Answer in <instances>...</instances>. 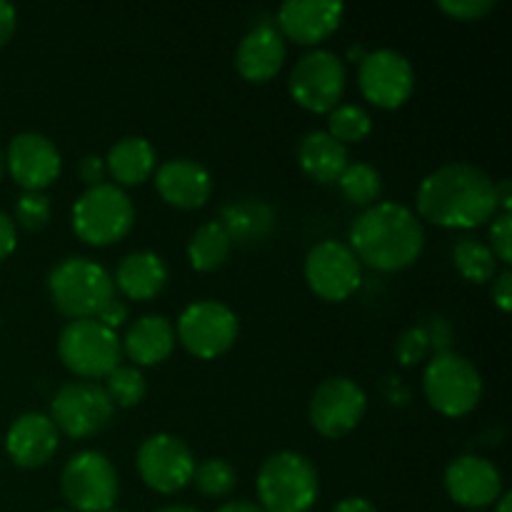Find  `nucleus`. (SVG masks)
Masks as SVG:
<instances>
[{
    "instance_id": "nucleus-22",
    "label": "nucleus",
    "mask_w": 512,
    "mask_h": 512,
    "mask_svg": "<svg viewBox=\"0 0 512 512\" xmlns=\"http://www.w3.org/2000/svg\"><path fill=\"white\" fill-rule=\"evenodd\" d=\"M175 343H178V338H175V328L168 318L143 315L130 325L125 338L120 340V348L135 365L153 368V365H160L173 355Z\"/></svg>"
},
{
    "instance_id": "nucleus-20",
    "label": "nucleus",
    "mask_w": 512,
    "mask_h": 512,
    "mask_svg": "<svg viewBox=\"0 0 512 512\" xmlns=\"http://www.w3.org/2000/svg\"><path fill=\"white\" fill-rule=\"evenodd\" d=\"M155 190L173 208L198 210L213 195V178L195 160L175 158L155 170Z\"/></svg>"
},
{
    "instance_id": "nucleus-12",
    "label": "nucleus",
    "mask_w": 512,
    "mask_h": 512,
    "mask_svg": "<svg viewBox=\"0 0 512 512\" xmlns=\"http://www.w3.org/2000/svg\"><path fill=\"white\" fill-rule=\"evenodd\" d=\"M305 283L318 298L343 303L363 283V265L340 240H323L305 255Z\"/></svg>"
},
{
    "instance_id": "nucleus-49",
    "label": "nucleus",
    "mask_w": 512,
    "mask_h": 512,
    "mask_svg": "<svg viewBox=\"0 0 512 512\" xmlns=\"http://www.w3.org/2000/svg\"><path fill=\"white\" fill-rule=\"evenodd\" d=\"M105 512H123V510H115V508H113V510H105Z\"/></svg>"
},
{
    "instance_id": "nucleus-25",
    "label": "nucleus",
    "mask_w": 512,
    "mask_h": 512,
    "mask_svg": "<svg viewBox=\"0 0 512 512\" xmlns=\"http://www.w3.org/2000/svg\"><path fill=\"white\" fill-rule=\"evenodd\" d=\"M155 165H158L155 148L140 135L120 138L105 158V168L113 175L118 188L120 185H143L155 173Z\"/></svg>"
},
{
    "instance_id": "nucleus-4",
    "label": "nucleus",
    "mask_w": 512,
    "mask_h": 512,
    "mask_svg": "<svg viewBox=\"0 0 512 512\" xmlns=\"http://www.w3.org/2000/svg\"><path fill=\"white\" fill-rule=\"evenodd\" d=\"M255 490L265 512H308L318 503V470L305 455L283 450L260 465Z\"/></svg>"
},
{
    "instance_id": "nucleus-28",
    "label": "nucleus",
    "mask_w": 512,
    "mask_h": 512,
    "mask_svg": "<svg viewBox=\"0 0 512 512\" xmlns=\"http://www.w3.org/2000/svg\"><path fill=\"white\" fill-rule=\"evenodd\" d=\"M338 185L348 203L365 205V208L375 205V200L383 193V178L368 163H350L338 178Z\"/></svg>"
},
{
    "instance_id": "nucleus-6",
    "label": "nucleus",
    "mask_w": 512,
    "mask_h": 512,
    "mask_svg": "<svg viewBox=\"0 0 512 512\" xmlns=\"http://www.w3.org/2000/svg\"><path fill=\"white\" fill-rule=\"evenodd\" d=\"M133 200L118 185L88 188L73 205V233L93 248H108L120 243L133 230Z\"/></svg>"
},
{
    "instance_id": "nucleus-5",
    "label": "nucleus",
    "mask_w": 512,
    "mask_h": 512,
    "mask_svg": "<svg viewBox=\"0 0 512 512\" xmlns=\"http://www.w3.org/2000/svg\"><path fill=\"white\" fill-rule=\"evenodd\" d=\"M423 393L430 408L445 418H463L483 398V378L465 355L440 350L423 375Z\"/></svg>"
},
{
    "instance_id": "nucleus-46",
    "label": "nucleus",
    "mask_w": 512,
    "mask_h": 512,
    "mask_svg": "<svg viewBox=\"0 0 512 512\" xmlns=\"http://www.w3.org/2000/svg\"><path fill=\"white\" fill-rule=\"evenodd\" d=\"M158 512H198V510L188 508V505H168V508H160Z\"/></svg>"
},
{
    "instance_id": "nucleus-15",
    "label": "nucleus",
    "mask_w": 512,
    "mask_h": 512,
    "mask_svg": "<svg viewBox=\"0 0 512 512\" xmlns=\"http://www.w3.org/2000/svg\"><path fill=\"white\" fill-rule=\"evenodd\" d=\"M368 410V395L355 380L328 378L315 388L310 398V425L318 430L323 438H343L353 433L365 418Z\"/></svg>"
},
{
    "instance_id": "nucleus-34",
    "label": "nucleus",
    "mask_w": 512,
    "mask_h": 512,
    "mask_svg": "<svg viewBox=\"0 0 512 512\" xmlns=\"http://www.w3.org/2000/svg\"><path fill=\"white\" fill-rule=\"evenodd\" d=\"M490 250H493L495 260L503 265L512 263V215L498 213L490 225Z\"/></svg>"
},
{
    "instance_id": "nucleus-38",
    "label": "nucleus",
    "mask_w": 512,
    "mask_h": 512,
    "mask_svg": "<svg viewBox=\"0 0 512 512\" xmlns=\"http://www.w3.org/2000/svg\"><path fill=\"white\" fill-rule=\"evenodd\" d=\"M493 303L498 305L503 313H510V310H512V273H510V270H503V273L495 275V280H493Z\"/></svg>"
},
{
    "instance_id": "nucleus-9",
    "label": "nucleus",
    "mask_w": 512,
    "mask_h": 512,
    "mask_svg": "<svg viewBox=\"0 0 512 512\" xmlns=\"http://www.w3.org/2000/svg\"><path fill=\"white\" fill-rule=\"evenodd\" d=\"M345 85H348L345 63L333 50L323 48L305 53L293 65L288 78V90L295 103L318 115H328L330 110L338 108Z\"/></svg>"
},
{
    "instance_id": "nucleus-27",
    "label": "nucleus",
    "mask_w": 512,
    "mask_h": 512,
    "mask_svg": "<svg viewBox=\"0 0 512 512\" xmlns=\"http://www.w3.org/2000/svg\"><path fill=\"white\" fill-rule=\"evenodd\" d=\"M453 265L465 280L475 285L490 283L498 275V260L493 250L475 238H460L453 248Z\"/></svg>"
},
{
    "instance_id": "nucleus-3",
    "label": "nucleus",
    "mask_w": 512,
    "mask_h": 512,
    "mask_svg": "<svg viewBox=\"0 0 512 512\" xmlns=\"http://www.w3.org/2000/svg\"><path fill=\"white\" fill-rule=\"evenodd\" d=\"M48 293L55 310L70 320H93L115 298L113 275L95 260L75 255L50 270Z\"/></svg>"
},
{
    "instance_id": "nucleus-32",
    "label": "nucleus",
    "mask_w": 512,
    "mask_h": 512,
    "mask_svg": "<svg viewBox=\"0 0 512 512\" xmlns=\"http://www.w3.org/2000/svg\"><path fill=\"white\" fill-rule=\"evenodd\" d=\"M50 198L43 193H23L18 205H15V225L25 230V233H38L48 225L50 220Z\"/></svg>"
},
{
    "instance_id": "nucleus-30",
    "label": "nucleus",
    "mask_w": 512,
    "mask_h": 512,
    "mask_svg": "<svg viewBox=\"0 0 512 512\" xmlns=\"http://www.w3.org/2000/svg\"><path fill=\"white\" fill-rule=\"evenodd\" d=\"M370 130H373V118L360 105H338L328 113V130L325 133L338 143H360V140L368 138Z\"/></svg>"
},
{
    "instance_id": "nucleus-10",
    "label": "nucleus",
    "mask_w": 512,
    "mask_h": 512,
    "mask_svg": "<svg viewBox=\"0 0 512 512\" xmlns=\"http://www.w3.org/2000/svg\"><path fill=\"white\" fill-rule=\"evenodd\" d=\"M240 333L238 315L218 300H198L180 313L175 338L190 355L215 360L228 353Z\"/></svg>"
},
{
    "instance_id": "nucleus-1",
    "label": "nucleus",
    "mask_w": 512,
    "mask_h": 512,
    "mask_svg": "<svg viewBox=\"0 0 512 512\" xmlns=\"http://www.w3.org/2000/svg\"><path fill=\"white\" fill-rule=\"evenodd\" d=\"M415 208L420 218L438 228H480L498 215L495 183L475 165H443L420 183Z\"/></svg>"
},
{
    "instance_id": "nucleus-18",
    "label": "nucleus",
    "mask_w": 512,
    "mask_h": 512,
    "mask_svg": "<svg viewBox=\"0 0 512 512\" xmlns=\"http://www.w3.org/2000/svg\"><path fill=\"white\" fill-rule=\"evenodd\" d=\"M445 490L458 505L470 510L488 508L503 495V478L490 460L460 455L445 470Z\"/></svg>"
},
{
    "instance_id": "nucleus-13",
    "label": "nucleus",
    "mask_w": 512,
    "mask_h": 512,
    "mask_svg": "<svg viewBox=\"0 0 512 512\" xmlns=\"http://www.w3.org/2000/svg\"><path fill=\"white\" fill-rule=\"evenodd\" d=\"M360 93L368 103L383 110H398L413 98L415 73L403 53L390 48L365 53L358 68Z\"/></svg>"
},
{
    "instance_id": "nucleus-37",
    "label": "nucleus",
    "mask_w": 512,
    "mask_h": 512,
    "mask_svg": "<svg viewBox=\"0 0 512 512\" xmlns=\"http://www.w3.org/2000/svg\"><path fill=\"white\" fill-rule=\"evenodd\" d=\"M105 173H108V168H105V160L98 158V155H85V158L80 160L78 175H80V180L88 185V188L103 185Z\"/></svg>"
},
{
    "instance_id": "nucleus-47",
    "label": "nucleus",
    "mask_w": 512,
    "mask_h": 512,
    "mask_svg": "<svg viewBox=\"0 0 512 512\" xmlns=\"http://www.w3.org/2000/svg\"><path fill=\"white\" fill-rule=\"evenodd\" d=\"M3 175H5V153L0 150V180H3Z\"/></svg>"
},
{
    "instance_id": "nucleus-14",
    "label": "nucleus",
    "mask_w": 512,
    "mask_h": 512,
    "mask_svg": "<svg viewBox=\"0 0 512 512\" xmlns=\"http://www.w3.org/2000/svg\"><path fill=\"white\" fill-rule=\"evenodd\" d=\"M135 465H138L140 480L150 490L160 495H173L180 493L193 478L195 458L193 450L180 438L170 433H155L140 443Z\"/></svg>"
},
{
    "instance_id": "nucleus-43",
    "label": "nucleus",
    "mask_w": 512,
    "mask_h": 512,
    "mask_svg": "<svg viewBox=\"0 0 512 512\" xmlns=\"http://www.w3.org/2000/svg\"><path fill=\"white\" fill-rule=\"evenodd\" d=\"M218 512H265L260 505L248 503V500H233V503H225Z\"/></svg>"
},
{
    "instance_id": "nucleus-8",
    "label": "nucleus",
    "mask_w": 512,
    "mask_h": 512,
    "mask_svg": "<svg viewBox=\"0 0 512 512\" xmlns=\"http://www.w3.org/2000/svg\"><path fill=\"white\" fill-rule=\"evenodd\" d=\"M60 493L73 512L113 510L120 493L118 470L98 450H80L60 473Z\"/></svg>"
},
{
    "instance_id": "nucleus-39",
    "label": "nucleus",
    "mask_w": 512,
    "mask_h": 512,
    "mask_svg": "<svg viewBox=\"0 0 512 512\" xmlns=\"http://www.w3.org/2000/svg\"><path fill=\"white\" fill-rule=\"evenodd\" d=\"M15 245H18V233H15L13 218L0 210V263L13 255Z\"/></svg>"
},
{
    "instance_id": "nucleus-23",
    "label": "nucleus",
    "mask_w": 512,
    "mask_h": 512,
    "mask_svg": "<svg viewBox=\"0 0 512 512\" xmlns=\"http://www.w3.org/2000/svg\"><path fill=\"white\" fill-rule=\"evenodd\" d=\"M113 285L125 295L128 300H145L158 298L168 285V268H165L163 258L150 250H138V253L125 255L115 268Z\"/></svg>"
},
{
    "instance_id": "nucleus-29",
    "label": "nucleus",
    "mask_w": 512,
    "mask_h": 512,
    "mask_svg": "<svg viewBox=\"0 0 512 512\" xmlns=\"http://www.w3.org/2000/svg\"><path fill=\"white\" fill-rule=\"evenodd\" d=\"M103 388L115 408H135L148 395V380H145L143 370L135 368V365H118L105 378Z\"/></svg>"
},
{
    "instance_id": "nucleus-45",
    "label": "nucleus",
    "mask_w": 512,
    "mask_h": 512,
    "mask_svg": "<svg viewBox=\"0 0 512 512\" xmlns=\"http://www.w3.org/2000/svg\"><path fill=\"white\" fill-rule=\"evenodd\" d=\"M348 58H350V60H355V63H360V60L365 58V50L360 48V45H355V48H350V50H348Z\"/></svg>"
},
{
    "instance_id": "nucleus-26",
    "label": "nucleus",
    "mask_w": 512,
    "mask_h": 512,
    "mask_svg": "<svg viewBox=\"0 0 512 512\" xmlns=\"http://www.w3.org/2000/svg\"><path fill=\"white\" fill-rule=\"evenodd\" d=\"M230 248H233V238L223 223H205L190 235L188 243V260L198 273H213L220 265L228 260Z\"/></svg>"
},
{
    "instance_id": "nucleus-24",
    "label": "nucleus",
    "mask_w": 512,
    "mask_h": 512,
    "mask_svg": "<svg viewBox=\"0 0 512 512\" xmlns=\"http://www.w3.org/2000/svg\"><path fill=\"white\" fill-rule=\"evenodd\" d=\"M298 163L300 170L315 183H338L343 170L350 165L348 148L335 138H330L325 130H313V133L300 140Z\"/></svg>"
},
{
    "instance_id": "nucleus-7",
    "label": "nucleus",
    "mask_w": 512,
    "mask_h": 512,
    "mask_svg": "<svg viewBox=\"0 0 512 512\" xmlns=\"http://www.w3.org/2000/svg\"><path fill=\"white\" fill-rule=\"evenodd\" d=\"M58 355L70 373L95 383L118 368L123 348L118 333L98 320H70L58 338Z\"/></svg>"
},
{
    "instance_id": "nucleus-16",
    "label": "nucleus",
    "mask_w": 512,
    "mask_h": 512,
    "mask_svg": "<svg viewBox=\"0 0 512 512\" xmlns=\"http://www.w3.org/2000/svg\"><path fill=\"white\" fill-rule=\"evenodd\" d=\"M5 170L25 193H43L60 178L63 158L50 138L40 133H20L10 140Z\"/></svg>"
},
{
    "instance_id": "nucleus-35",
    "label": "nucleus",
    "mask_w": 512,
    "mask_h": 512,
    "mask_svg": "<svg viewBox=\"0 0 512 512\" xmlns=\"http://www.w3.org/2000/svg\"><path fill=\"white\" fill-rule=\"evenodd\" d=\"M438 8L460 23H475L495 8V0H440Z\"/></svg>"
},
{
    "instance_id": "nucleus-41",
    "label": "nucleus",
    "mask_w": 512,
    "mask_h": 512,
    "mask_svg": "<svg viewBox=\"0 0 512 512\" xmlns=\"http://www.w3.org/2000/svg\"><path fill=\"white\" fill-rule=\"evenodd\" d=\"M333 512H378L375 505L365 498H345L335 505Z\"/></svg>"
},
{
    "instance_id": "nucleus-36",
    "label": "nucleus",
    "mask_w": 512,
    "mask_h": 512,
    "mask_svg": "<svg viewBox=\"0 0 512 512\" xmlns=\"http://www.w3.org/2000/svg\"><path fill=\"white\" fill-rule=\"evenodd\" d=\"M93 320H98L100 325H105V328L113 330V333H115V330L123 328L125 320H128V303H125V300H120L118 295H115V298H110L108 303L100 308V313L95 315Z\"/></svg>"
},
{
    "instance_id": "nucleus-40",
    "label": "nucleus",
    "mask_w": 512,
    "mask_h": 512,
    "mask_svg": "<svg viewBox=\"0 0 512 512\" xmlns=\"http://www.w3.org/2000/svg\"><path fill=\"white\" fill-rule=\"evenodd\" d=\"M15 28H18V10L5 3V0H0V48L13 40Z\"/></svg>"
},
{
    "instance_id": "nucleus-11",
    "label": "nucleus",
    "mask_w": 512,
    "mask_h": 512,
    "mask_svg": "<svg viewBox=\"0 0 512 512\" xmlns=\"http://www.w3.org/2000/svg\"><path fill=\"white\" fill-rule=\"evenodd\" d=\"M115 415V405L110 403L103 385L78 380L68 383L53 395L50 400V415L58 433L68 435L73 440L93 438L100 430L110 425Z\"/></svg>"
},
{
    "instance_id": "nucleus-17",
    "label": "nucleus",
    "mask_w": 512,
    "mask_h": 512,
    "mask_svg": "<svg viewBox=\"0 0 512 512\" xmlns=\"http://www.w3.org/2000/svg\"><path fill=\"white\" fill-rule=\"evenodd\" d=\"M345 8L333 0H288L278 8V33L298 45H320L340 28Z\"/></svg>"
},
{
    "instance_id": "nucleus-19",
    "label": "nucleus",
    "mask_w": 512,
    "mask_h": 512,
    "mask_svg": "<svg viewBox=\"0 0 512 512\" xmlns=\"http://www.w3.org/2000/svg\"><path fill=\"white\" fill-rule=\"evenodd\" d=\"M60 433L43 413H25L13 420L5 435V450L18 468H43L58 453Z\"/></svg>"
},
{
    "instance_id": "nucleus-21",
    "label": "nucleus",
    "mask_w": 512,
    "mask_h": 512,
    "mask_svg": "<svg viewBox=\"0 0 512 512\" xmlns=\"http://www.w3.org/2000/svg\"><path fill=\"white\" fill-rule=\"evenodd\" d=\"M288 45L270 23L255 25L250 33L243 35L235 53V68L250 83H268L283 70Z\"/></svg>"
},
{
    "instance_id": "nucleus-44",
    "label": "nucleus",
    "mask_w": 512,
    "mask_h": 512,
    "mask_svg": "<svg viewBox=\"0 0 512 512\" xmlns=\"http://www.w3.org/2000/svg\"><path fill=\"white\" fill-rule=\"evenodd\" d=\"M495 512H512V495L510 493L500 495L498 503H495Z\"/></svg>"
},
{
    "instance_id": "nucleus-48",
    "label": "nucleus",
    "mask_w": 512,
    "mask_h": 512,
    "mask_svg": "<svg viewBox=\"0 0 512 512\" xmlns=\"http://www.w3.org/2000/svg\"><path fill=\"white\" fill-rule=\"evenodd\" d=\"M50 512H73V510H50Z\"/></svg>"
},
{
    "instance_id": "nucleus-31",
    "label": "nucleus",
    "mask_w": 512,
    "mask_h": 512,
    "mask_svg": "<svg viewBox=\"0 0 512 512\" xmlns=\"http://www.w3.org/2000/svg\"><path fill=\"white\" fill-rule=\"evenodd\" d=\"M190 483L205 498H225V495L233 493L235 483H238V475H235L233 465L225 463L223 458H208L195 463Z\"/></svg>"
},
{
    "instance_id": "nucleus-2",
    "label": "nucleus",
    "mask_w": 512,
    "mask_h": 512,
    "mask_svg": "<svg viewBox=\"0 0 512 512\" xmlns=\"http://www.w3.org/2000/svg\"><path fill=\"white\" fill-rule=\"evenodd\" d=\"M348 248L360 265L378 273H400L423 253L425 230L408 205L375 203L353 220Z\"/></svg>"
},
{
    "instance_id": "nucleus-42",
    "label": "nucleus",
    "mask_w": 512,
    "mask_h": 512,
    "mask_svg": "<svg viewBox=\"0 0 512 512\" xmlns=\"http://www.w3.org/2000/svg\"><path fill=\"white\" fill-rule=\"evenodd\" d=\"M495 200H498V213H510L512 208V183L500 180L495 183Z\"/></svg>"
},
{
    "instance_id": "nucleus-33",
    "label": "nucleus",
    "mask_w": 512,
    "mask_h": 512,
    "mask_svg": "<svg viewBox=\"0 0 512 512\" xmlns=\"http://www.w3.org/2000/svg\"><path fill=\"white\" fill-rule=\"evenodd\" d=\"M430 348H433V335H430L428 328H408L395 343V355H398L400 365L410 368V365L423 363L430 355Z\"/></svg>"
}]
</instances>
